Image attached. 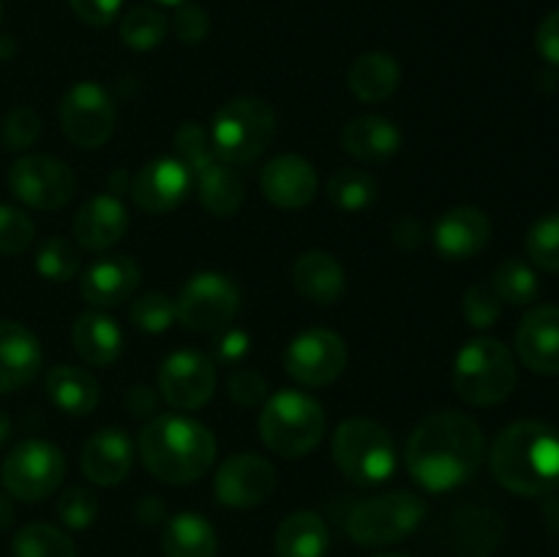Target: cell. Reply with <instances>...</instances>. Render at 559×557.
Segmentation results:
<instances>
[{
    "label": "cell",
    "mask_w": 559,
    "mask_h": 557,
    "mask_svg": "<svg viewBox=\"0 0 559 557\" xmlns=\"http://www.w3.org/2000/svg\"><path fill=\"white\" fill-rule=\"evenodd\" d=\"M484 462V431L464 413L442 410L429 415L413 431L407 446V467L429 491H448L467 484Z\"/></svg>",
    "instance_id": "obj_1"
},
{
    "label": "cell",
    "mask_w": 559,
    "mask_h": 557,
    "mask_svg": "<svg viewBox=\"0 0 559 557\" xmlns=\"http://www.w3.org/2000/svg\"><path fill=\"white\" fill-rule=\"evenodd\" d=\"M489 467L513 495H549L559 486V431L544 420L506 426L491 446Z\"/></svg>",
    "instance_id": "obj_2"
},
{
    "label": "cell",
    "mask_w": 559,
    "mask_h": 557,
    "mask_svg": "<svg viewBox=\"0 0 559 557\" xmlns=\"http://www.w3.org/2000/svg\"><path fill=\"white\" fill-rule=\"evenodd\" d=\"M142 464L164 484L200 481L216 462V437L186 415H153L140 435Z\"/></svg>",
    "instance_id": "obj_3"
},
{
    "label": "cell",
    "mask_w": 559,
    "mask_h": 557,
    "mask_svg": "<svg viewBox=\"0 0 559 557\" xmlns=\"http://www.w3.org/2000/svg\"><path fill=\"white\" fill-rule=\"evenodd\" d=\"M175 158L189 169L191 180L197 183L202 208L218 218L235 216L243 205V180L238 178L227 162L216 156L211 137L200 123H183L175 131Z\"/></svg>",
    "instance_id": "obj_4"
},
{
    "label": "cell",
    "mask_w": 559,
    "mask_h": 557,
    "mask_svg": "<svg viewBox=\"0 0 559 557\" xmlns=\"http://www.w3.org/2000/svg\"><path fill=\"white\" fill-rule=\"evenodd\" d=\"M207 137L216 156L229 167L251 164L271 147L276 137V112L265 98H233L216 109Z\"/></svg>",
    "instance_id": "obj_5"
},
{
    "label": "cell",
    "mask_w": 559,
    "mask_h": 557,
    "mask_svg": "<svg viewBox=\"0 0 559 557\" xmlns=\"http://www.w3.org/2000/svg\"><path fill=\"white\" fill-rule=\"evenodd\" d=\"M516 358L500 339L480 336L464 344L453 364V386L467 404L491 407L516 388Z\"/></svg>",
    "instance_id": "obj_6"
},
{
    "label": "cell",
    "mask_w": 559,
    "mask_h": 557,
    "mask_svg": "<svg viewBox=\"0 0 559 557\" xmlns=\"http://www.w3.org/2000/svg\"><path fill=\"white\" fill-rule=\"evenodd\" d=\"M325 410L317 399L300 391H278L260 413L262 442L284 459H298L314 451L325 437Z\"/></svg>",
    "instance_id": "obj_7"
},
{
    "label": "cell",
    "mask_w": 559,
    "mask_h": 557,
    "mask_svg": "<svg viewBox=\"0 0 559 557\" xmlns=\"http://www.w3.org/2000/svg\"><path fill=\"white\" fill-rule=\"evenodd\" d=\"M333 459L353 484H382L396 470V446L377 420L349 418L333 435Z\"/></svg>",
    "instance_id": "obj_8"
},
{
    "label": "cell",
    "mask_w": 559,
    "mask_h": 557,
    "mask_svg": "<svg viewBox=\"0 0 559 557\" xmlns=\"http://www.w3.org/2000/svg\"><path fill=\"white\" fill-rule=\"evenodd\" d=\"M426 502L413 491H388L358 502L347 517V533L360 546L399 544L420 528Z\"/></svg>",
    "instance_id": "obj_9"
},
{
    "label": "cell",
    "mask_w": 559,
    "mask_h": 557,
    "mask_svg": "<svg viewBox=\"0 0 559 557\" xmlns=\"http://www.w3.org/2000/svg\"><path fill=\"white\" fill-rule=\"evenodd\" d=\"M66 457L47 440H25L5 457L0 481L5 491L22 502H38L63 484Z\"/></svg>",
    "instance_id": "obj_10"
},
{
    "label": "cell",
    "mask_w": 559,
    "mask_h": 557,
    "mask_svg": "<svg viewBox=\"0 0 559 557\" xmlns=\"http://www.w3.org/2000/svg\"><path fill=\"white\" fill-rule=\"evenodd\" d=\"M240 306V293L224 273H197L180 289L175 309L178 322L194 333H218L229 325Z\"/></svg>",
    "instance_id": "obj_11"
},
{
    "label": "cell",
    "mask_w": 559,
    "mask_h": 557,
    "mask_svg": "<svg viewBox=\"0 0 559 557\" xmlns=\"http://www.w3.org/2000/svg\"><path fill=\"white\" fill-rule=\"evenodd\" d=\"M11 194L36 211H58L69 205L76 191V178L66 162L44 153H31L11 164L9 169Z\"/></svg>",
    "instance_id": "obj_12"
},
{
    "label": "cell",
    "mask_w": 559,
    "mask_h": 557,
    "mask_svg": "<svg viewBox=\"0 0 559 557\" xmlns=\"http://www.w3.org/2000/svg\"><path fill=\"white\" fill-rule=\"evenodd\" d=\"M60 126L76 147H102L115 131V104L96 82H76L60 102Z\"/></svg>",
    "instance_id": "obj_13"
},
{
    "label": "cell",
    "mask_w": 559,
    "mask_h": 557,
    "mask_svg": "<svg viewBox=\"0 0 559 557\" xmlns=\"http://www.w3.org/2000/svg\"><path fill=\"white\" fill-rule=\"evenodd\" d=\"M347 366V344L328 328H309L289 342L284 369L295 382L309 388L331 386Z\"/></svg>",
    "instance_id": "obj_14"
},
{
    "label": "cell",
    "mask_w": 559,
    "mask_h": 557,
    "mask_svg": "<svg viewBox=\"0 0 559 557\" xmlns=\"http://www.w3.org/2000/svg\"><path fill=\"white\" fill-rule=\"evenodd\" d=\"M158 388L175 410H200L216 391V366L197 349H178L162 364Z\"/></svg>",
    "instance_id": "obj_15"
},
{
    "label": "cell",
    "mask_w": 559,
    "mask_h": 557,
    "mask_svg": "<svg viewBox=\"0 0 559 557\" xmlns=\"http://www.w3.org/2000/svg\"><path fill=\"white\" fill-rule=\"evenodd\" d=\"M276 491V470L257 453L229 457L216 473V497L227 508H257Z\"/></svg>",
    "instance_id": "obj_16"
},
{
    "label": "cell",
    "mask_w": 559,
    "mask_h": 557,
    "mask_svg": "<svg viewBox=\"0 0 559 557\" xmlns=\"http://www.w3.org/2000/svg\"><path fill=\"white\" fill-rule=\"evenodd\" d=\"M191 175L175 156L153 158L140 173L134 175L131 183V197L145 213L162 216V213L175 211L180 202L189 197Z\"/></svg>",
    "instance_id": "obj_17"
},
{
    "label": "cell",
    "mask_w": 559,
    "mask_h": 557,
    "mask_svg": "<svg viewBox=\"0 0 559 557\" xmlns=\"http://www.w3.org/2000/svg\"><path fill=\"white\" fill-rule=\"evenodd\" d=\"M519 360L544 377L559 375V306L540 304L516 328Z\"/></svg>",
    "instance_id": "obj_18"
},
{
    "label": "cell",
    "mask_w": 559,
    "mask_h": 557,
    "mask_svg": "<svg viewBox=\"0 0 559 557\" xmlns=\"http://www.w3.org/2000/svg\"><path fill=\"white\" fill-rule=\"evenodd\" d=\"M260 186L271 205L282 208V211H298L314 200L320 178L306 158L284 153V156L267 162V167L260 175Z\"/></svg>",
    "instance_id": "obj_19"
},
{
    "label": "cell",
    "mask_w": 559,
    "mask_h": 557,
    "mask_svg": "<svg viewBox=\"0 0 559 557\" xmlns=\"http://www.w3.org/2000/svg\"><path fill=\"white\" fill-rule=\"evenodd\" d=\"M491 238V222L480 208H451L435 224V246L445 260H469L486 249Z\"/></svg>",
    "instance_id": "obj_20"
},
{
    "label": "cell",
    "mask_w": 559,
    "mask_h": 557,
    "mask_svg": "<svg viewBox=\"0 0 559 557\" xmlns=\"http://www.w3.org/2000/svg\"><path fill=\"white\" fill-rule=\"evenodd\" d=\"M82 473L91 484L96 486H118L126 481L134 464V446H131L129 435L115 426L96 431L87 437L85 448H82Z\"/></svg>",
    "instance_id": "obj_21"
},
{
    "label": "cell",
    "mask_w": 559,
    "mask_h": 557,
    "mask_svg": "<svg viewBox=\"0 0 559 557\" xmlns=\"http://www.w3.org/2000/svg\"><path fill=\"white\" fill-rule=\"evenodd\" d=\"M140 287V265L131 257L112 254L93 262L80 278L82 298L91 306H120Z\"/></svg>",
    "instance_id": "obj_22"
},
{
    "label": "cell",
    "mask_w": 559,
    "mask_h": 557,
    "mask_svg": "<svg viewBox=\"0 0 559 557\" xmlns=\"http://www.w3.org/2000/svg\"><path fill=\"white\" fill-rule=\"evenodd\" d=\"M41 369V344L36 333L11 320H0V393L27 386Z\"/></svg>",
    "instance_id": "obj_23"
},
{
    "label": "cell",
    "mask_w": 559,
    "mask_h": 557,
    "mask_svg": "<svg viewBox=\"0 0 559 557\" xmlns=\"http://www.w3.org/2000/svg\"><path fill=\"white\" fill-rule=\"evenodd\" d=\"M126 229H129V213L118 194L93 197L74 216V238L82 249H109L123 238Z\"/></svg>",
    "instance_id": "obj_24"
},
{
    "label": "cell",
    "mask_w": 559,
    "mask_h": 557,
    "mask_svg": "<svg viewBox=\"0 0 559 557\" xmlns=\"http://www.w3.org/2000/svg\"><path fill=\"white\" fill-rule=\"evenodd\" d=\"M293 284L306 300L331 306L347 293V276L342 262L328 251H306L293 265Z\"/></svg>",
    "instance_id": "obj_25"
},
{
    "label": "cell",
    "mask_w": 559,
    "mask_h": 557,
    "mask_svg": "<svg viewBox=\"0 0 559 557\" xmlns=\"http://www.w3.org/2000/svg\"><path fill=\"white\" fill-rule=\"evenodd\" d=\"M342 147L358 162H385L402 147V131L382 115H360L344 126Z\"/></svg>",
    "instance_id": "obj_26"
},
{
    "label": "cell",
    "mask_w": 559,
    "mask_h": 557,
    "mask_svg": "<svg viewBox=\"0 0 559 557\" xmlns=\"http://www.w3.org/2000/svg\"><path fill=\"white\" fill-rule=\"evenodd\" d=\"M71 339L80 358L91 366H112L123 349V333L118 322L102 311H87L76 317Z\"/></svg>",
    "instance_id": "obj_27"
},
{
    "label": "cell",
    "mask_w": 559,
    "mask_h": 557,
    "mask_svg": "<svg viewBox=\"0 0 559 557\" xmlns=\"http://www.w3.org/2000/svg\"><path fill=\"white\" fill-rule=\"evenodd\" d=\"M506 522L491 508H464L453 517L456 557H489L500 546Z\"/></svg>",
    "instance_id": "obj_28"
},
{
    "label": "cell",
    "mask_w": 559,
    "mask_h": 557,
    "mask_svg": "<svg viewBox=\"0 0 559 557\" xmlns=\"http://www.w3.org/2000/svg\"><path fill=\"white\" fill-rule=\"evenodd\" d=\"M44 388H47L55 407L69 415H91L96 410L98 396H102L96 377L71 364L52 366L44 377Z\"/></svg>",
    "instance_id": "obj_29"
},
{
    "label": "cell",
    "mask_w": 559,
    "mask_h": 557,
    "mask_svg": "<svg viewBox=\"0 0 559 557\" xmlns=\"http://www.w3.org/2000/svg\"><path fill=\"white\" fill-rule=\"evenodd\" d=\"M399 82H402V69H399L396 58L388 52H366L349 66L347 85L360 102L380 104L396 93Z\"/></svg>",
    "instance_id": "obj_30"
},
{
    "label": "cell",
    "mask_w": 559,
    "mask_h": 557,
    "mask_svg": "<svg viewBox=\"0 0 559 557\" xmlns=\"http://www.w3.org/2000/svg\"><path fill=\"white\" fill-rule=\"evenodd\" d=\"M162 549L164 557H216V528L200 513H178L164 524Z\"/></svg>",
    "instance_id": "obj_31"
},
{
    "label": "cell",
    "mask_w": 559,
    "mask_h": 557,
    "mask_svg": "<svg viewBox=\"0 0 559 557\" xmlns=\"http://www.w3.org/2000/svg\"><path fill=\"white\" fill-rule=\"evenodd\" d=\"M331 535L328 524L314 511H295L278 524L276 530V557H325Z\"/></svg>",
    "instance_id": "obj_32"
},
{
    "label": "cell",
    "mask_w": 559,
    "mask_h": 557,
    "mask_svg": "<svg viewBox=\"0 0 559 557\" xmlns=\"http://www.w3.org/2000/svg\"><path fill=\"white\" fill-rule=\"evenodd\" d=\"M377 191H380L377 189V180L371 178L366 169L358 167L336 169V173L328 178L325 186V194L328 200H331V205L347 213H358L374 205Z\"/></svg>",
    "instance_id": "obj_33"
},
{
    "label": "cell",
    "mask_w": 559,
    "mask_h": 557,
    "mask_svg": "<svg viewBox=\"0 0 559 557\" xmlns=\"http://www.w3.org/2000/svg\"><path fill=\"white\" fill-rule=\"evenodd\" d=\"M14 557H76V546L69 533L47 522H31L16 530L11 541Z\"/></svg>",
    "instance_id": "obj_34"
},
{
    "label": "cell",
    "mask_w": 559,
    "mask_h": 557,
    "mask_svg": "<svg viewBox=\"0 0 559 557\" xmlns=\"http://www.w3.org/2000/svg\"><path fill=\"white\" fill-rule=\"evenodd\" d=\"M491 287L500 295L502 304L527 306L540 295L538 273L522 260H502L491 273Z\"/></svg>",
    "instance_id": "obj_35"
},
{
    "label": "cell",
    "mask_w": 559,
    "mask_h": 557,
    "mask_svg": "<svg viewBox=\"0 0 559 557\" xmlns=\"http://www.w3.org/2000/svg\"><path fill=\"white\" fill-rule=\"evenodd\" d=\"M169 31V22L162 11L151 9V5H136L120 22V38H123L126 47H131L134 52H147V49H156L164 42Z\"/></svg>",
    "instance_id": "obj_36"
},
{
    "label": "cell",
    "mask_w": 559,
    "mask_h": 557,
    "mask_svg": "<svg viewBox=\"0 0 559 557\" xmlns=\"http://www.w3.org/2000/svg\"><path fill=\"white\" fill-rule=\"evenodd\" d=\"M36 271L47 282L63 284L80 273V254H76V249L69 240L60 238V235H52V238L41 240V246H38Z\"/></svg>",
    "instance_id": "obj_37"
},
{
    "label": "cell",
    "mask_w": 559,
    "mask_h": 557,
    "mask_svg": "<svg viewBox=\"0 0 559 557\" xmlns=\"http://www.w3.org/2000/svg\"><path fill=\"white\" fill-rule=\"evenodd\" d=\"M175 320H178L175 300L162 293L140 295V298L131 300L129 306V322L142 333H162L167 331Z\"/></svg>",
    "instance_id": "obj_38"
},
{
    "label": "cell",
    "mask_w": 559,
    "mask_h": 557,
    "mask_svg": "<svg viewBox=\"0 0 559 557\" xmlns=\"http://www.w3.org/2000/svg\"><path fill=\"white\" fill-rule=\"evenodd\" d=\"M527 254L540 271L559 273V213H546L530 227Z\"/></svg>",
    "instance_id": "obj_39"
},
{
    "label": "cell",
    "mask_w": 559,
    "mask_h": 557,
    "mask_svg": "<svg viewBox=\"0 0 559 557\" xmlns=\"http://www.w3.org/2000/svg\"><path fill=\"white\" fill-rule=\"evenodd\" d=\"M41 137V115L33 107H14L3 120L0 140L5 151H27Z\"/></svg>",
    "instance_id": "obj_40"
},
{
    "label": "cell",
    "mask_w": 559,
    "mask_h": 557,
    "mask_svg": "<svg viewBox=\"0 0 559 557\" xmlns=\"http://www.w3.org/2000/svg\"><path fill=\"white\" fill-rule=\"evenodd\" d=\"M36 238V224L25 211L0 205V254H22Z\"/></svg>",
    "instance_id": "obj_41"
},
{
    "label": "cell",
    "mask_w": 559,
    "mask_h": 557,
    "mask_svg": "<svg viewBox=\"0 0 559 557\" xmlns=\"http://www.w3.org/2000/svg\"><path fill=\"white\" fill-rule=\"evenodd\" d=\"M462 309L473 328H491L502 317V300L491 284H473L464 293Z\"/></svg>",
    "instance_id": "obj_42"
},
{
    "label": "cell",
    "mask_w": 559,
    "mask_h": 557,
    "mask_svg": "<svg viewBox=\"0 0 559 557\" xmlns=\"http://www.w3.org/2000/svg\"><path fill=\"white\" fill-rule=\"evenodd\" d=\"M58 517L66 528L85 530L96 522L98 517V500L91 489H66L58 500Z\"/></svg>",
    "instance_id": "obj_43"
},
{
    "label": "cell",
    "mask_w": 559,
    "mask_h": 557,
    "mask_svg": "<svg viewBox=\"0 0 559 557\" xmlns=\"http://www.w3.org/2000/svg\"><path fill=\"white\" fill-rule=\"evenodd\" d=\"M207 31H211V20H207L205 9H200L194 3L178 5V11L173 16V33L178 42L200 44L207 36Z\"/></svg>",
    "instance_id": "obj_44"
},
{
    "label": "cell",
    "mask_w": 559,
    "mask_h": 557,
    "mask_svg": "<svg viewBox=\"0 0 559 557\" xmlns=\"http://www.w3.org/2000/svg\"><path fill=\"white\" fill-rule=\"evenodd\" d=\"M229 396H233V402H238L240 407H257V404L267 402L265 377L254 369H238L229 377Z\"/></svg>",
    "instance_id": "obj_45"
},
{
    "label": "cell",
    "mask_w": 559,
    "mask_h": 557,
    "mask_svg": "<svg viewBox=\"0 0 559 557\" xmlns=\"http://www.w3.org/2000/svg\"><path fill=\"white\" fill-rule=\"evenodd\" d=\"M69 5L85 25L104 27L120 14L123 0H69Z\"/></svg>",
    "instance_id": "obj_46"
},
{
    "label": "cell",
    "mask_w": 559,
    "mask_h": 557,
    "mask_svg": "<svg viewBox=\"0 0 559 557\" xmlns=\"http://www.w3.org/2000/svg\"><path fill=\"white\" fill-rule=\"evenodd\" d=\"M535 47L544 55V60H549L551 66H559V9L551 11V14L538 25Z\"/></svg>",
    "instance_id": "obj_47"
},
{
    "label": "cell",
    "mask_w": 559,
    "mask_h": 557,
    "mask_svg": "<svg viewBox=\"0 0 559 557\" xmlns=\"http://www.w3.org/2000/svg\"><path fill=\"white\" fill-rule=\"evenodd\" d=\"M126 407H129L131 415H136V418H145V415L156 413L158 399L151 388L134 386L129 393H126Z\"/></svg>",
    "instance_id": "obj_48"
},
{
    "label": "cell",
    "mask_w": 559,
    "mask_h": 557,
    "mask_svg": "<svg viewBox=\"0 0 559 557\" xmlns=\"http://www.w3.org/2000/svg\"><path fill=\"white\" fill-rule=\"evenodd\" d=\"M404 235H409V249H415V246L420 244V238H424V229H420V224L415 222V218H402V222L396 224V229H393V240H396L402 249H404Z\"/></svg>",
    "instance_id": "obj_49"
},
{
    "label": "cell",
    "mask_w": 559,
    "mask_h": 557,
    "mask_svg": "<svg viewBox=\"0 0 559 557\" xmlns=\"http://www.w3.org/2000/svg\"><path fill=\"white\" fill-rule=\"evenodd\" d=\"M243 353H246V336H243V333H229V336L222 342V358L238 360Z\"/></svg>",
    "instance_id": "obj_50"
},
{
    "label": "cell",
    "mask_w": 559,
    "mask_h": 557,
    "mask_svg": "<svg viewBox=\"0 0 559 557\" xmlns=\"http://www.w3.org/2000/svg\"><path fill=\"white\" fill-rule=\"evenodd\" d=\"M11 519H14V502L9 491H0V530L9 528Z\"/></svg>",
    "instance_id": "obj_51"
},
{
    "label": "cell",
    "mask_w": 559,
    "mask_h": 557,
    "mask_svg": "<svg viewBox=\"0 0 559 557\" xmlns=\"http://www.w3.org/2000/svg\"><path fill=\"white\" fill-rule=\"evenodd\" d=\"M9 435H11V418L3 413V410H0V446L9 440Z\"/></svg>",
    "instance_id": "obj_52"
},
{
    "label": "cell",
    "mask_w": 559,
    "mask_h": 557,
    "mask_svg": "<svg viewBox=\"0 0 559 557\" xmlns=\"http://www.w3.org/2000/svg\"><path fill=\"white\" fill-rule=\"evenodd\" d=\"M147 502H151V506H153V508H156V511H158V513H162V502H158V500H156V497H147ZM142 508H147V506H145V502H142ZM142 522H156V517H153V511H147V517H142Z\"/></svg>",
    "instance_id": "obj_53"
},
{
    "label": "cell",
    "mask_w": 559,
    "mask_h": 557,
    "mask_svg": "<svg viewBox=\"0 0 559 557\" xmlns=\"http://www.w3.org/2000/svg\"><path fill=\"white\" fill-rule=\"evenodd\" d=\"M153 3H162V5H175V9H178V5L189 3V0H153Z\"/></svg>",
    "instance_id": "obj_54"
},
{
    "label": "cell",
    "mask_w": 559,
    "mask_h": 557,
    "mask_svg": "<svg viewBox=\"0 0 559 557\" xmlns=\"http://www.w3.org/2000/svg\"><path fill=\"white\" fill-rule=\"evenodd\" d=\"M374 557H409V555H374Z\"/></svg>",
    "instance_id": "obj_55"
},
{
    "label": "cell",
    "mask_w": 559,
    "mask_h": 557,
    "mask_svg": "<svg viewBox=\"0 0 559 557\" xmlns=\"http://www.w3.org/2000/svg\"><path fill=\"white\" fill-rule=\"evenodd\" d=\"M0 20H3V0H0Z\"/></svg>",
    "instance_id": "obj_56"
}]
</instances>
